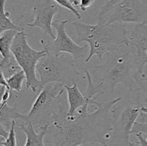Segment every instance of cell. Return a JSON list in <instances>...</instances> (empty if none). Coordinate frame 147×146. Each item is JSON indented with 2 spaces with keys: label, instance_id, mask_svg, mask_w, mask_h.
I'll list each match as a JSON object with an SVG mask.
<instances>
[{
  "label": "cell",
  "instance_id": "cell-10",
  "mask_svg": "<svg viewBox=\"0 0 147 146\" xmlns=\"http://www.w3.org/2000/svg\"><path fill=\"white\" fill-rule=\"evenodd\" d=\"M34 20L32 22L27 23L30 27H38L41 29L43 34L55 38L53 31V20L55 15L60 11L58 4L53 0H42L36 3L32 7Z\"/></svg>",
  "mask_w": 147,
  "mask_h": 146
},
{
  "label": "cell",
  "instance_id": "cell-11",
  "mask_svg": "<svg viewBox=\"0 0 147 146\" xmlns=\"http://www.w3.org/2000/svg\"><path fill=\"white\" fill-rule=\"evenodd\" d=\"M141 108L142 107H140L139 105L134 104L132 106L131 104H128L121 110L113 121L114 129L118 128L121 130L124 140L127 142L128 144L130 142L129 137L131 135L134 125L141 114Z\"/></svg>",
  "mask_w": 147,
  "mask_h": 146
},
{
  "label": "cell",
  "instance_id": "cell-25",
  "mask_svg": "<svg viewBox=\"0 0 147 146\" xmlns=\"http://www.w3.org/2000/svg\"><path fill=\"white\" fill-rule=\"evenodd\" d=\"M136 135L139 139L138 143L141 146H147V139L144 137L142 133H137V134H136Z\"/></svg>",
  "mask_w": 147,
  "mask_h": 146
},
{
  "label": "cell",
  "instance_id": "cell-16",
  "mask_svg": "<svg viewBox=\"0 0 147 146\" xmlns=\"http://www.w3.org/2000/svg\"><path fill=\"white\" fill-rule=\"evenodd\" d=\"M86 74L88 79V87L84 94L89 100H91L93 105H96L98 103L96 100L104 93V90L106 89V87L102 82H100L99 84H95L92 80L91 75L88 70H86Z\"/></svg>",
  "mask_w": 147,
  "mask_h": 146
},
{
  "label": "cell",
  "instance_id": "cell-3",
  "mask_svg": "<svg viewBox=\"0 0 147 146\" xmlns=\"http://www.w3.org/2000/svg\"><path fill=\"white\" fill-rule=\"evenodd\" d=\"M36 70L42 87L50 83L71 86L78 82L80 74L77 68V61L64 53L56 54L47 52L39 60Z\"/></svg>",
  "mask_w": 147,
  "mask_h": 146
},
{
  "label": "cell",
  "instance_id": "cell-2",
  "mask_svg": "<svg viewBox=\"0 0 147 146\" xmlns=\"http://www.w3.org/2000/svg\"><path fill=\"white\" fill-rule=\"evenodd\" d=\"M77 33L78 43L86 42L90 46V52L85 60L89 62L93 56H97L102 60L107 52H113L129 44V32L127 24L113 23L103 24H85L76 21L73 23Z\"/></svg>",
  "mask_w": 147,
  "mask_h": 146
},
{
  "label": "cell",
  "instance_id": "cell-7",
  "mask_svg": "<svg viewBox=\"0 0 147 146\" xmlns=\"http://www.w3.org/2000/svg\"><path fill=\"white\" fill-rule=\"evenodd\" d=\"M98 19L103 24L134 23L147 24V4L140 0H121L103 17Z\"/></svg>",
  "mask_w": 147,
  "mask_h": 146
},
{
  "label": "cell",
  "instance_id": "cell-4",
  "mask_svg": "<svg viewBox=\"0 0 147 146\" xmlns=\"http://www.w3.org/2000/svg\"><path fill=\"white\" fill-rule=\"evenodd\" d=\"M95 71L100 77L106 88L109 87L112 94L116 86L120 84H124L133 91L139 90L134 77V69L128 48L126 51H121L120 49L113 52L104 64L95 67Z\"/></svg>",
  "mask_w": 147,
  "mask_h": 146
},
{
  "label": "cell",
  "instance_id": "cell-29",
  "mask_svg": "<svg viewBox=\"0 0 147 146\" xmlns=\"http://www.w3.org/2000/svg\"><path fill=\"white\" fill-rule=\"evenodd\" d=\"M54 146H65V145H54Z\"/></svg>",
  "mask_w": 147,
  "mask_h": 146
},
{
  "label": "cell",
  "instance_id": "cell-26",
  "mask_svg": "<svg viewBox=\"0 0 147 146\" xmlns=\"http://www.w3.org/2000/svg\"><path fill=\"white\" fill-rule=\"evenodd\" d=\"M71 2V4L76 7V9H78L79 6H80V0H69Z\"/></svg>",
  "mask_w": 147,
  "mask_h": 146
},
{
  "label": "cell",
  "instance_id": "cell-30",
  "mask_svg": "<svg viewBox=\"0 0 147 146\" xmlns=\"http://www.w3.org/2000/svg\"><path fill=\"white\" fill-rule=\"evenodd\" d=\"M145 101H146V102H147V100H145Z\"/></svg>",
  "mask_w": 147,
  "mask_h": 146
},
{
  "label": "cell",
  "instance_id": "cell-24",
  "mask_svg": "<svg viewBox=\"0 0 147 146\" xmlns=\"http://www.w3.org/2000/svg\"><path fill=\"white\" fill-rule=\"evenodd\" d=\"M10 96H11V90L8 88H6V90L1 93V104L8 103Z\"/></svg>",
  "mask_w": 147,
  "mask_h": 146
},
{
  "label": "cell",
  "instance_id": "cell-13",
  "mask_svg": "<svg viewBox=\"0 0 147 146\" xmlns=\"http://www.w3.org/2000/svg\"><path fill=\"white\" fill-rule=\"evenodd\" d=\"M40 133L34 130V125L31 123H25L19 125V128L26 135V143L24 146H45L44 139L48 133L49 124L39 126Z\"/></svg>",
  "mask_w": 147,
  "mask_h": 146
},
{
  "label": "cell",
  "instance_id": "cell-28",
  "mask_svg": "<svg viewBox=\"0 0 147 146\" xmlns=\"http://www.w3.org/2000/svg\"><path fill=\"white\" fill-rule=\"evenodd\" d=\"M129 146H141L138 142H136V143H131V142H129Z\"/></svg>",
  "mask_w": 147,
  "mask_h": 146
},
{
  "label": "cell",
  "instance_id": "cell-18",
  "mask_svg": "<svg viewBox=\"0 0 147 146\" xmlns=\"http://www.w3.org/2000/svg\"><path fill=\"white\" fill-rule=\"evenodd\" d=\"M22 70L21 67L16 59L12 55L7 59L1 58L0 61V73L4 76L5 78L11 77L15 73Z\"/></svg>",
  "mask_w": 147,
  "mask_h": 146
},
{
  "label": "cell",
  "instance_id": "cell-31",
  "mask_svg": "<svg viewBox=\"0 0 147 146\" xmlns=\"http://www.w3.org/2000/svg\"><path fill=\"white\" fill-rule=\"evenodd\" d=\"M78 146H81V145H78Z\"/></svg>",
  "mask_w": 147,
  "mask_h": 146
},
{
  "label": "cell",
  "instance_id": "cell-8",
  "mask_svg": "<svg viewBox=\"0 0 147 146\" xmlns=\"http://www.w3.org/2000/svg\"><path fill=\"white\" fill-rule=\"evenodd\" d=\"M67 23V19L62 20L60 21H53V27L56 29L57 35L55 36V38L53 39V41L47 44H45L43 41H41L44 50L50 54H59L62 53H67L70 54L76 61L83 59L86 60L90 52V48L86 45L80 46L69 37L65 30Z\"/></svg>",
  "mask_w": 147,
  "mask_h": 146
},
{
  "label": "cell",
  "instance_id": "cell-20",
  "mask_svg": "<svg viewBox=\"0 0 147 146\" xmlns=\"http://www.w3.org/2000/svg\"><path fill=\"white\" fill-rule=\"evenodd\" d=\"M15 120H13L11 123V126L9 128V133L7 137L2 140L0 143L1 146H17V139H16V133H15V127H16Z\"/></svg>",
  "mask_w": 147,
  "mask_h": 146
},
{
  "label": "cell",
  "instance_id": "cell-21",
  "mask_svg": "<svg viewBox=\"0 0 147 146\" xmlns=\"http://www.w3.org/2000/svg\"><path fill=\"white\" fill-rule=\"evenodd\" d=\"M56 4H57L58 5L61 6L62 7H64L66 9L69 10L70 11H71L78 19H81L82 16L80 14V11L78 9H76L73 4H71L69 0H53Z\"/></svg>",
  "mask_w": 147,
  "mask_h": 146
},
{
  "label": "cell",
  "instance_id": "cell-23",
  "mask_svg": "<svg viewBox=\"0 0 147 146\" xmlns=\"http://www.w3.org/2000/svg\"><path fill=\"white\" fill-rule=\"evenodd\" d=\"M95 0H80L79 9L82 11H86L88 7H90L94 3Z\"/></svg>",
  "mask_w": 147,
  "mask_h": 146
},
{
  "label": "cell",
  "instance_id": "cell-9",
  "mask_svg": "<svg viewBox=\"0 0 147 146\" xmlns=\"http://www.w3.org/2000/svg\"><path fill=\"white\" fill-rule=\"evenodd\" d=\"M129 38L127 48L130 53L134 77L147 67V24H136L129 32Z\"/></svg>",
  "mask_w": 147,
  "mask_h": 146
},
{
  "label": "cell",
  "instance_id": "cell-19",
  "mask_svg": "<svg viewBox=\"0 0 147 146\" xmlns=\"http://www.w3.org/2000/svg\"><path fill=\"white\" fill-rule=\"evenodd\" d=\"M26 75L22 70L15 73L11 77L6 78V82L8 87L11 91H16L20 93L22 88V84L24 81H26Z\"/></svg>",
  "mask_w": 147,
  "mask_h": 146
},
{
  "label": "cell",
  "instance_id": "cell-15",
  "mask_svg": "<svg viewBox=\"0 0 147 146\" xmlns=\"http://www.w3.org/2000/svg\"><path fill=\"white\" fill-rule=\"evenodd\" d=\"M17 32L19 31L9 29L0 34V52L1 58H9L12 55L11 46Z\"/></svg>",
  "mask_w": 147,
  "mask_h": 146
},
{
  "label": "cell",
  "instance_id": "cell-27",
  "mask_svg": "<svg viewBox=\"0 0 147 146\" xmlns=\"http://www.w3.org/2000/svg\"><path fill=\"white\" fill-rule=\"evenodd\" d=\"M141 113L147 116V107H142V108H141Z\"/></svg>",
  "mask_w": 147,
  "mask_h": 146
},
{
  "label": "cell",
  "instance_id": "cell-6",
  "mask_svg": "<svg viewBox=\"0 0 147 146\" xmlns=\"http://www.w3.org/2000/svg\"><path fill=\"white\" fill-rule=\"evenodd\" d=\"M11 53L22 70L26 75V87L35 93L39 89H42L41 83L37 77V63L39 60L46 54L45 50L41 51L34 50L29 45L27 34L24 31L17 32L11 49Z\"/></svg>",
  "mask_w": 147,
  "mask_h": 146
},
{
  "label": "cell",
  "instance_id": "cell-22",
  "mask_svg": "<svg viewBox=\"0 0 147 146\" xmlns=\"http://www.w3.org/2000/svg\"><path fill=\"white\" fill-rule=\"evenodd\" d=\"M137 133H142V134H147V123H139L136 122L132 129L131 134H137Z\"/></svg>",
  "mask_w": 147,
  "mask_h": 146
},
{
  "label": "cell",
  "instance_id": "cell-1",
  "mask_svg": "<svg viewBox=\"0 0 147 146\" xmlns=\"http://www.w3.org/2000/svg\"><path fill=\"white\" fill-rule=\"evenodd\" d=\"M110 110L109 104L100 103L93 113H89L87 107H82L74 117H70L68 108L63 103L58 113L52 117L49 124L52 139L46 142L65 146L82 145L88 143L109 146L107 139L113 130V121L109 116Z\"/></svg>",
  "mask_w": 147,
  "mask_h": 146
},
{
  "label": "cell",
  "instance_id": "cell-12",
  "mask_svg": "<svg viewBox=\"0 0 147 146\" xmlns=\"http://www.w3.org/2000/svg\"><path fill=\"white\" fill-rule=\"evenodd\" d=\"M67 96L68 111L67 115L70 117H74L76 112L83 107H88L90 104L93 105L91 100H89L85 94H83L79 90L78 82L73 85H64Z\"/></svg>",
  "mask_w": 147,
  "mask_h": 146
},
{
  "label": "cell",
  "instance_id": "cell-14",
  "mask_svg": "<svg viewBox=\"0 0 147 146\" xmlns=\"http://www.w3.org/2000/svg\"><path fill=\"white\" fill-rule=\"evenodd\" d=\"M26 115L20 113L17 105L10 107L7 103L0 105V125L6 128H10L13 120H21L25 121Z\"/></svg>",
  "mask_w": 147,
  "mask_h": 146
},
{
  "label": "cell",
  "instance_id": "cell-5",
  "mask_svg": "<svg viewBox=\"0 0 147 146\" xmlns=\"http://www.w3.org/2000/svg\"><path fill=\"white\" fill-rule=\"evenodd\" d=\"M65 90L60 83H50L45 85L34 100L26 115L25 123L41 126L50 124L52 117L58 113L64 102L63 96Z\"/></svg>",
  "mask_w": 147,
  "mask_h": 146
},
{
  "label": "cell",
  "instance_id": "cell-17",
  "mask_svg": "<svg viewBox=\"0 0 147 146\" xmlns=\"http://www.w3.org/2000/svg\"><path fill=\"white\" fill-rule=\"evenodd\" d=\"M7 0H1L0 4V34L7 30L12 29L17 31H24V29L23 27H19L18 25L13 22L9 19V12L6 11L5 10V3Z\"/></svg>",
  "mask_w": 147,
  "mask_h": 146
}]
</instances>
